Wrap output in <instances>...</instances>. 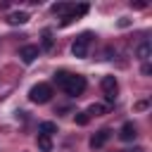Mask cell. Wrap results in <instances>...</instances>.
Segmentation results:
<instances>
[{"label": "cell", "instance_id": "obj_1", "mask_svg": "<svg viewBox=\"0 0 152 152\" xmlns=\"http://www.w3.org/2000/svg\"><path fill=\"white\" fill-rule=\"evenodd\" d=\"M86 76H81V74H69V78H66V83L62 86V90L66 93V95H71V97H78V95H83V90H86Z\"/></svg>", "mask_w": 152, "mask_h": 152}, {"label": "cell", "instance_id": "obj_4", "mask_svg": "<svg viewBox=\"0 0 152 152\" xmlns=\"http://www.w3.org/2000/svg\"><path fill=\"white\" fill-rule=\"evenodd\" d=\"M100 86H102V90H104V97H107V102H114V100H116V90H119V83H116V78H114V76H102Z\"/></svg>", "mask_w": 152, "mask_h": 152}, {"label": "cell", "instance_id": "obj_19", "mask_svg": "<svg viewBox=\"0 0 152 152\" xmlns=\"http://www.w3.org/2000/svg\"><path fill=\"white\" fill-rule=\"evenodd\" d=\"M152 74V66H150V62H145L142 64V76H150Z\"/></svg>", "mask_w": 152, "mask_h": 152}, {"label": "cell", "instance_id": "obj_15", "mask_svg": "<svg viewBox=\"0 0 152 152\" xmlns=\"http://www.w3.org/2000/svg\"><path fill=\"white\" fill-rule=\"evenodd\" d=\"M52 45H55L52 33H50V31H45V33H43V50H52Z\"/></svg>", "mask_w": 152, "mask_h": 152}, {"label": "cell", "instance_id": "obj_18", "mask_svg": "<svg viewBox=\"0 0 152 152\" xmlns=\"http://www.w3.org/2000/svg\"><path fill=\"white\" fill-rule=\"evenodd\" d=\"M119 26H121V28L131 26V19H128V17H121V19H119Z\"/></svg>", "mask_w": 152, "mask_h": 152}, {"label": "cell", "instance_id": "obj_14", "mask_svg": "<svg viewBox=\"0 0 152 152\" xmlns=\"http://www.w3.org/2000/svg\"><path fill=\"white\" fill-rule=\"evenodd\" d=\"M38 131H40L43 135H52V133H57V124H52V121H43V124L38 126Z\"/></svg>", "mask_w": 152, "mask_h": 152}, {"label": "cell", "instance_id": "obj_17", "mask_svg": "<svg viewBox=\"0 0 152 152\" xmlns=\"http://www.w3.org/2000/svg\"><path fill=\"white\" fill-rule=\"evenodd\" d=\"M66 78H69V71H57V74H55V83H57L59 88L66 83Z\"/></svg>", "mask_w": 152, "mask_h": 152}, {"label": "cell", "instance_id": "obj_20", "mask_svg": "<svg viewBox=\"0 0 152 152\" xmlns=\"http://www.w3.org/2000/svg\"><path fill=\"white\" fill-rule=\"evenodd\" d=\"M135 109H138V112H145V109H147V102H145V100L135 102Z\"/></svg>", "mask_w": 152, "mask_h": 152}, {"label": "cell", "instance_id": "obj_3", "mask_svg": "<svg viewBox=\"0 0 152 152\" xmlns=\"http://www.w3.org/2000/svg\"><path fill=\"white\" fill-rule=\"evenodd\" d=\"M50 97H52V88H50L48 83H36V86L28 90V100L36 102V104H45Z\"/></svg>", "mask_w": 152, "mask_h": 152}, {"label": "cell", "instance_id": "obj_5", "mask_svg": "<svg viewBox=\"0 0 152 152\" xmlns=\"http://www.w3.org/2000/svg\"><path fill=\"white\" fill-rule=\"evenodd\" d=\"M112 138V131H107V128H102V131H97L93 138H90V150H100V147H104V142Z\"/></svg>", "mask_w": 152, "mask_h": 152}, {"label": "cell", "instance_id": "obj_13", "mask_svg": "<svg viewBox=\"0 0 152 152\" xmlns=\"http://www.w3.org/2000/svg\"><path fill=\"white\" fill-rule=\"evenodd\" d=\"M69 10H71L69 2H55V5H52V14H62V17H66Z\"/></svg>", "mask_w": 152, "mask_h": 152}, {"label": "cell", "instance_id": "obj_6", "mask_svg": "<svg viewBox=\"0 0 152 152\" xmlns=\"http://www.w3.org/2000/svg\"><path fill=\"white\" fill-rule=\"evenodd\" d=\"M38 52H40V48H38V45H24V48L19 50V57H21V62H24V64H31V62H36Z\"/></svg>", "mask_w": 152, "mask_h": 152}, {"label": "cell", "instance_id": "obj_10", "mask_svg": "<svg viewBox=\"0 0 152 152\" xmlns=\"http://www.w3.org/2000/svg\"><path fill=\"white\" fill-rule=\"evenodd\" d=\"M135 55H138V59H142V62H147V59H150V55H152V45H150V40H142V43L138 45V50H135Z\"/></svg>", "mask_w": 152, "mask_h": 152}, {"label": "cell", "instance_id": "obj_9", "mask_svg": "<svg viewBox=\"0 0 152 152\" xmlns=\"http://www.w3.org/2000/svg\"><path fill=\"white\" fill-rule=\"evenodd\" d=\"M26 21H28V12H24V10H17V12H10L7 14V24H12V26L26 24Z\"/></svg>", "mask_w": 152, "mask_h": 152}, {"label": "cell", "instance_id": "obj_7", "mask_svg": "<svg viewBox=\"0 0 152 152\" xmlns=\"http://www.w3.org/2000/svg\"><path fill=\"white\" fill-rule=\"evenodd\" d=\"M135 135H138V128H135V124H133V121H126V124L121 126V131H119V138H121L124 142L133 140Z\"/></svg>", "mask_w": 152, "mask_h": 152}, {"label": "cell", "instance_id": "obj_12", "mask_svg": "<svg viewBox=\"0 0 152 152\" xmlns=\"http://www.w3.org/2000/svg\"><path fill=\"white\" fill-rule=\"evenodd\" d=\"M104 112H107V107H104V104H100V102H93V104L86 109V114H88V116H102Z\"/></svg>", "mask_w": 152, "mask_h": 152}, {"label": "cell", "instance_id": "obj_16", "mask_svg": "<svg viewBox=\"0 0 152 152\" xmlns=\"http://www.w3.org/2000/svg\"><path fill=\"white\" fill-rule=\"evenodd\" d=\"M74 121H76V126H86V124L90 121V116H88L86 112H76V116H74Z\"/></svg>", "mask_w": 152, "mask_h": 152}, {"label": "cell", "instance_id": "obj_21", "mask_svg": "<svg viewBox=\"0 0 152 152\" xmlns=\"http://www.w3.org/2000/svg\"><path fill=\"white\" fill-rule=\"evenodd\" d=\"M131 152H145V150H142V147H135V150H131Z\"/></svg>", "mask_w": 152, "mask_h": 152}, {"label": "cell", "instance_id": "obj_11", "mask_svg": "<svg viewBox=\"0 0 152 152\" xmlns=\"http://www.w3.org/2000/svg\"><path fill=\"white\" fill-rule=\"evenodd\" d=\"M36 145H38V150H40V152H52V140H50V135H43V133H38V138H36Z\"/></svg>", "mask_w": 152, "mask_h": 152}, {"label": "cell", "instance_id": "obj_2", "mask_svg": "<svg viewBox=\"0 0 152 152\" xmlns=\"http://www.w3.org/2000/svg\"><path fill=\"white\" fill-rule=\"evenodd\" d=\"M90 40H93V33H90V31L81 33V36L74 40V45H71V55H74L76 59H83V57H88V48H90Z\"/></svg>", "mask_w": 152, "mask_h": 152}, {"label": "cell", "instance_id": "obj_8", "mask_svg": "<svg viewBox=\"0 0 152 152\" xmlns=\"http://www.w3.org/2000/svg\"><path fill=\"white\" fill-rule=\"evenodd\" d=\"M86 12H88V5H78V7H74V5H71V10H69V14H66V17L62 19V24L66 26L69 21H74V19H78V17H83Z\"/></svg>", "mask_w": 152, "mask_h": 152}]
</instances>
